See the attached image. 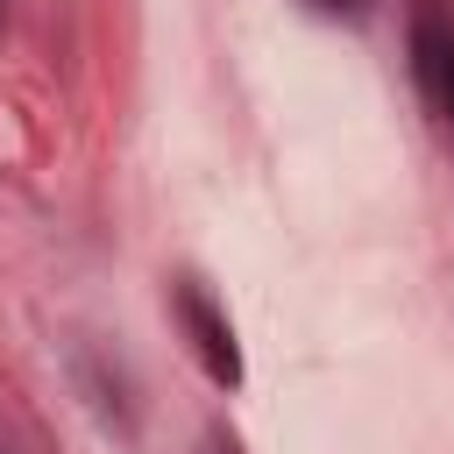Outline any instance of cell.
<instances>
[{
    "instance_id": "6da1fadb",
    "label": "cell",
    "mask_w": 454,
    "mask_h": 454,
    "mask_svg": "<svg viewBox=\"0 0 454 454\" xmlns=\"http://www.w3.org/2000/svg\"><path fill=\"white\" fill-rule=\"evenodd\" d=\"M170 305H177V326L192 333V355H199V369H206L220 390H234V383H241V348H234V326H227V312L206 298V284H199V277H177V284H170Z\"/></svg>"
},
{
    "instance_id": "7a4b0ae2",
    "label": "cell",
    "mask_w": 454,
    "mask_h": 454,
    "mask_svg": "<svg viewBox=\"0 0 454 454\" xmlns=\"http://www.w3.org/2000/svg\"><path fill=\"white\" fill-rule=\"evenodd\" d=\"M312 7H319V14H362L369 0H312Z\"/></svg>"
},
{
    "instance_id": "277c9868",
    "label": "cell",
    "mask_w": 454,
    "mask_h": 454,
    "mask_svg": "<svg viewBox=\"0 0 454 454\" xmlns=\"http://www.w3.org/2000/svg\"><path fill=\"white\" fill-rule=\"evenodd\" d=\"M0 21H7V0H0Z\"/></svg>"
},
{
    "instance_id": "3957f363",
    "label": "cell",
    "mask_w": 454,
    "mask_h": 454,
    "mask_svg": "<svg viewBox=\"0 0 454 454\" xmlns=\"http://www.w3.org/2000/svg\"><path fill=\"white\" fill-rule=\"evenodd\" d=\"M206 454H241V447H234L227 433H213V440H206Z\"/></svg>"
}]
</instances>
